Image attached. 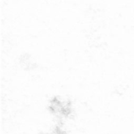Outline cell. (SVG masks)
Masks as SVG:
<instances>
[{"mask_svg":"<svg viewBox=\"0 0 134 134\" xmlns=\"http://www.w3.org/2000/svg\"><path fill=\"white\" fill-rule=\"evenodd\" d=\"M48 107L52 114L59 117L69 116L73 111L71 103L69 101L58 97H54L51 99Z\"/></svg>","mask_w":134,"mask_h":134,"instance_id":"1","label":"cell"}]
</instances>
